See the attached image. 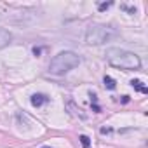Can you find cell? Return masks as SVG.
Segmentation results:
<instances>
[{"label": "cell", "instance_id": "obj_5", "mask_svg": "<svg viewBox=\"0 0 148 148\" xmlns=\"http://www.w3.org/2000/svg\"><path fill=\"white\" fill-rule=\"evenodd\" d=\"M45 103V96L44 94H33L32 96V105L33 106H40V105H44Z\"/></svg>", "mask_w": 148, "mask_h": 148}, {"label": "cell", "instance_id": "obj_4", "mask_svg": "<svg viewBox=\"0 0 148 148\" xmlns=\"http://www.w3.org/2000/svg\"><path fill=\"white\" fill-rule=\"evenodd\" d=\"M11 40H12V35H11L7 30H2V28H0V49L5 47V45H9Z\"/></svg>", "mask_w": 148, "mask_h": 148}, {"label": "cell", "instance_id": "obj_1", "mask_svg": "<svg viewBox=\"0 0 148 148\" xmlns=\"http://www.w3.org/2000/svg\"><path fill=\"white\" fill-rule=\"evenodd\" d=\"M106 61L112 66L120 68V70H125V71L138 70L141 66V59H139L138 54H134L131 51L119 49V47H110L106 51Z\"/></svg>", "mask_w": 148, "mask_h": 148}, {"label": "cell", "instance_id": "obj_2", "mask_svg": "<svg viewBox=\"0 0 148 148\" xmlns=\"http://www.w3.org/2000/svg\"><path fill=\"white\" fill-rule=\"evenodd\" d=\"M80 64V56L75 54L73 51H63L59 54H56L51 63H49V71L52 75H64L70 70L77 68Z\"/></svg>", "mask_w": 148, "mask_h": 148}, {"label": "cell", "instance_id": "obj_6", "mask_svg": "<svg viewBox=\"0 0 148 148\" xmlns=\"http://www.w3.org/2000/svg\"><path fill=\"white\" fill-rule=\"evenodd\" d=\"M131 86H132V87H136L139 92H145V94L148 92V89L143 86V82H141V80H132V82H131Z\"/></svg>", "mask_w": 148, "mask_h": 148}, {"label": "cell", "instance_id": "obj_3", "mask_svg": "<svg viewBox=\"0 0 148 148\" xmlns=\"http://www.w3.org/2000/svg\"><path fill=\"white\" fill-rule=\"evenodd\" d=\"M117 37V32L105 25H92L86 33V42L89 45H103Z\"/></svg>", "mask_w": 148, "mask_h": 148}, {"label": "cell", "instance_id": "obj_7", "mask_svg": "<svg viewBox=\"0 0 148 148\" xmlns=\"http://www.w3.org/2000/svg\"><path fill=\"white\" fill-rule=\"evenodd\" d=\"M79 139H80V143H82V146H84V148H91V141H89V138H87L86 134H82Z\"/></svg>", "mask_w": 148, "mask_h": 148}, {"label": "cell", "instance_id": "obj_10", "mask_svg": "<svg viewBox=\"0 0 148 148\" xmlns=\"http://www.w3.org/2000/svg\"><path fill=\"white\" fill-rule=\"evenodd\" d=\"M42 148H51V146H42Z\"/></svg>", "mask_w": 148, "mask_h": 148}, {"label": "cell", "instance_id": "obj_8", "mask_svg": "<svg viewBox=\"0 0 148 148\" xmlns=\"http://www.w3.org/2000/svg\"><path fill=\"white\" fill-rule=\"evenodd\" d=\"M105 86H106L108 89H115V80H113L112 77H105Z\"/></svg>", "mask_w": 148, "mask_h": 148}, {"label": "cell", "instance_id": "obj_9", "mask_svg": "<svg viewBox=\"0 0 148 148\" xmlns=\"http://www.w3.org/2000/svg\"><path fill=\"white\" fill-rule=\"evenodd\" d=\"M110 5H112V4H101V5H99V9H101V11H105V9H106V7H110Z\"/></svg>", "mask_w": 148, "mask_h": 148}]
</instances>
